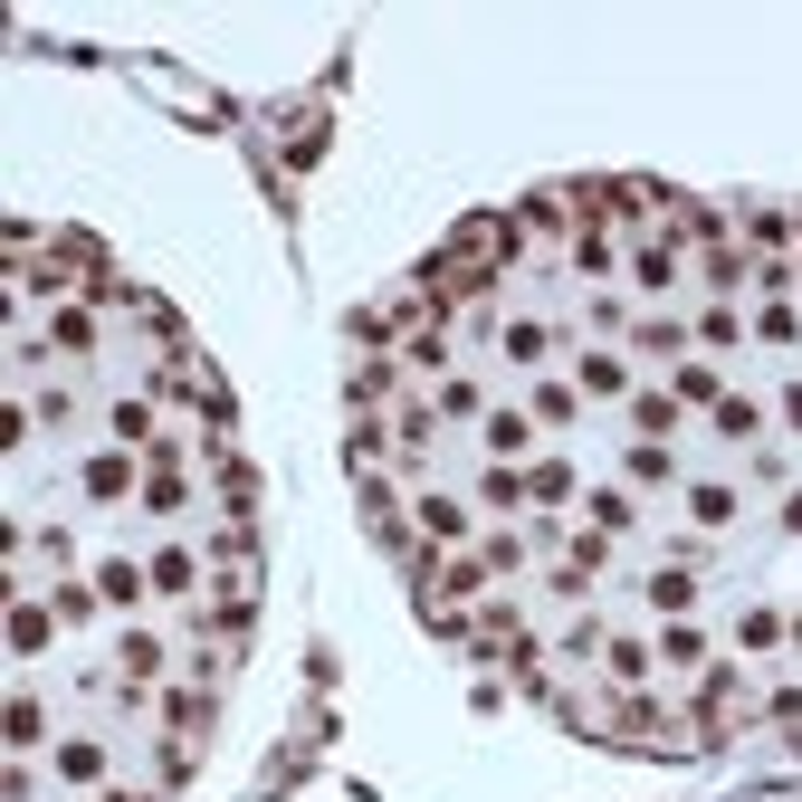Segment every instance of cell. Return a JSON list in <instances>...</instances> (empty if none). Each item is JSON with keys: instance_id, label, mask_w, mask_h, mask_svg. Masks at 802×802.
Returning a JSON list of instances; mask_svg holds the SVG:
<instances>
[{"instance_id": "obj_1", "label": "cell", "mask_w": 802, "mask_h": 802, "mask_svg": "<svg viewBox=\"0 0 802 802\" xmlns=\"http://www.w3.org/2000/svg\"><path fill=\"white\" fill-rule=\"evenodd\" d=\"M191 573H201L191 554H163V564H153V592H191Z\"/></svg>"}, {"instance_id": "obj_2", "label": "cell", "mask_w": 802, "mask_h": 802, "mask_svg": "<svg viewBox=\"0 0 802 802\" xmlns=\"http://www.w3.org/2000/svg\"><path fill=\"white\" fill-rule=\"evenodd\" d=\"M87 497H124V459H96V469H87Z\"/></svg>"}]
</instances>
